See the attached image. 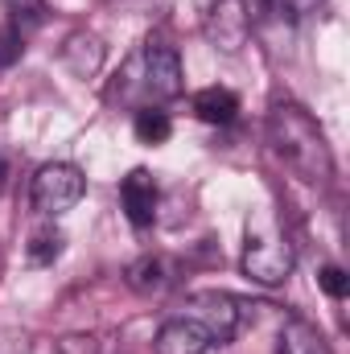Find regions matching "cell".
Returning a JSON list of instances; mask_svg holds the SVG:
<instances>
[{"label": "cell", "mask_w": 350, "mask_h": 354, "mask_svg": "<svg viewBox=\"0 0 350 354\" xmlns=\"http://www.w3.org/2000/svg\"><path fill=\"white\" fill-rule=\"evenodd\" d=\"M268 149L288 174L309 185H322L334 177V153L326 145V132L293 99H276L268 107Z\"/></svg>", "instance_id": "obj_1"}, {"label": "cell", "mask_w": 350, "mask_h": 354, "mask_svg": "<svg viewBox=\"0 0 350 354\" xmlns=\"http://www.w3.org/2000/svg\"><path fill=\"white\" fill-rule=\"evenodd\" d=\"M124 103H140V107H157L165 99L181 95V58L165 37H149L145 50L124 66L120 83L111 91Z\"/></svg>", "instance_id": "obj_2"}, {"label": "cell", "mask_w": 350, "mask_h": 354, "mask_svg": "<svg viewBox=\"0 0 350 354\" xmlns=\"http://www.w3.org/2000/svg\"><path fill=\"white\" fill-rule=\"evenodd\" d=\"M293 272V243L288 235L280 231V223L272 214H256L248 218V243H243V276L256 280L264 288L288 280Z\"/></svg>", "instance_id": "obj_3"}, {"label": "cell", "mask_w": 350, "mask_h": 354, "mask_svg": "<svg viewBox=\"0 0 350 354\" xmlns=\"http://www.w3.org/2000/svg\"><path fill=\"white\" fill-rule=\"evenodd\" d=\"M87 194V177L79 165H66V161H54V165H42L33 177V210L46 214V218H58L66 214L71 206H79V198Z\"/></svg>", "instance_id": "obj_4"}, {"label": "cell", "mask_w": 350, "mask_h": 354, "mask_svg": "<svg viewBox=\"0 0 350 354\" xmlns=\"http://www.w3.org/2000/svg\"><path fill=\"white\" fill-rule=\"evenodd\" d=\"M185 317H194L206 334H210V346L219 342H231L235 334H239V326H243V317H248V305L239 301V297H231V292H214V288H206V292H190L185 297Z\"/></svg>", "instance_id": "obj_5"}, {"label": "cell", "mask_w": 350, "mask_h": 354, "mask_svg": "<svg viewBox=\"0 0 350 354\" xmlns=\"http://www.w3.org/2000/svg\"><path fill=\"white\" fill-rule=\"evenodd\" d=\"M202 29L210 37L214 50L223 54H239L252 37V12H248V0H210L206 12H202Z\"/></svg>", "instance_id": "obj_6"}, {"label": "cell", "mask_w": 350, "mask_h": 354, "mask_svg": "<svg viewBox=\"0 0 350 354\" xmlns=\"http://www.w3.org/2000/svg\"><path fill=\"white\" fill-rule=\"evenodd\" d=\"M120 206L132 227H149L157 218V181L149 169H132L120 181Z\"/></svg>", "instance_id": "obj_7"}, {"label": "cell", "mask_w": 350, "mask_h": 354, "mask_svg": "<svg viewBox=\"0 0 350 354\" xmlns=\"http://www.w3.org/2000/svg\"><path fill=\"white\" fill-rule=\"evenodd\" d=\"M153 346L157 354H206L210 346V334L194 322V317H169L161 330H157V338H153Z\"/></svg>", "instance_id": "obj_8"}, {"label": "cell", "mask_w": 350, "mask_h": 354, "mask_svg": "<svg viewBox=\"0 0 350 354\" xmlns=\"http://www.w3.org/2000/svg\"><path fill=\"white\" fill-rule=\"evenodd\" d=\"M62 66H66L75 79L99 75V66H103V41H99L95 33H71L66 46H62Z\"/></svg>", "instance_id": "obj_9"}, {"label": "cell", "mask_w": 350, "mask_h": 354, "mask_svg": "<svg viewBox=\"0 0 350 354\" xmlns=\"http://www.w3.org/2000/svg\"><path fill=\"white\" fill-rule=\"evenodd\" d=\"M174 280H177V272H174V264H169L165 256H140L136 264L128 268V284H132L136 292H145V297L165 292Z\"/></svg>", "instance_id": "obj_10"}, {"label": "cell", "mask_w": 350, "mask_h": 354, "mask_svg": "<svg viewBox=\"0 0 350 354\" xmlns=\"http://www.w3.org/2000/svg\"><path fill=\"white\" fill-rule=\"evenodd\" d=\"M194 115L202 120V124H231L235 115H239V99H235V91L227 87H206L194 95Z\"/></svg>", "instance_id": "obj_11"}, {"label": "cell", "mask_w": 350, "mask_h": 354, "mask_svg": "<svg viewBox=\"0 0 350 354\" xmlns=\"http://www.w3.org/2000/svg\"><path fill=\"white\" fill-rule=\"evenodd\" d=\"M276 354H326V346H322V338H317V330H313L309 322L288 317L284 330H280V346H276Z\"/></svg>", "instance_id": "obj_12"}, {"label": "cell", "mask_w": 350, "mask_h": 354, "mask_svg": "<svg viewBox=\"0 0 350 354\" xmlns=\"http://www.w3.org/2000/svg\"><path fill=\"white\" fill-rule=\"evenodd\" d=\"M132 132H136L140 145H165L169 132H174V124H169V115H165L161 107H136Z\"/></svg>", "instance_id": "obj_13"}, {"label": "cell", "mask_w": 350, "mask_h": 354, "mask_svg": "<svg viewBox=\"0 0 350 354\" xmlns=\"http://www.w3.org/2000/svg\"><path fill=\"white\" fill-rule=\"evenodd\" d=\"M62 248H66V235H62V231H54V227H42V231H33V235H29L25 260H29L33 268H46V264H54V260L62 256Z\"/></svg>", "instance_id": "obj_14"}, {"label": "cell", "mask_w": 350, "mask_h": 354, "mask_svg": "<svg viewBox=\"0 0 350 354\" xmlns=\"http://www.w3.org/2000/svg\"><path fill=\"white\" fill-rule=\"evenodd\" d=\"M268 12H276V17H288V21H301V17H313L326 0H260Z\"/></svg>", "instance_id": "obj_15"}, {"label": "cell", "mask_w": 350, "mask_h": 354, "mask_svg": "<svg viewBox=\"0 0 350 354\" xmlns=\"http://www.w3.org/2000/svg\"><path fill=\"white\" fill-rule=\"evenodd\" d=\"M21 50H25V33H21L12 21H4V25H0V71L12 66V62L21 58Z\"/></svg>", "instance_id": "obj_16"}, {"label": "cell", "mask_w": 350, "mask_h": 354, "mask_svg": "<svg viewBox=\"0 0 350 354\" xmlns=\"http://www.w3.org/2000/svg\"><path fill=\"white\" fill-rule=\"evenodd\" d=\"M8 8H12V25L21 33H25V25H37L46 17V4L42 0H8Z\"/></svg>", "instance_id": "obj_17"}, {"label": "cell", "mask_w": 350, "mask_h": 354, "mask_svg": "<svg viewBox=\"0 0 350 354\" xmlns=\"http://www.w3.org/2000/svg\"><path fill=\"white\" fill-rule=\"evenodd\" d=\"M317 280H322V288H326V292H330V297H347V272H342V268H334V264H326L322 268V276H317Z\"/></svg>", "instance_id": "obj_18"}, {"label": "cell", "mask_w": 350, "mask_h": 354, "mask_svg": "<svg viewBox=\"0 0 350 354\" xmlns=\"http://www.w3.org/2000/svg\"><path fill=\"white\" fill-rule=\"evenodd\" d=\"M0 354H29V334H21V330H0Z\"/></svg>", "instance_id": "obj_19"}, {"label": "cell", "mask_w": 350, "mask_h": 354, "mask_svg": "<svg viewBox=\"0 0 350 354\" xmlns=\"http://www.w3.org/2000/svg\"><path fill=\"white\" fill-rule=\"evenodd\" d=\"M62 354H103L99 351V342L95 338H83V334H71V338H62Z\"/></svg>", "instance_id": "obj_20"}]
</instances>
